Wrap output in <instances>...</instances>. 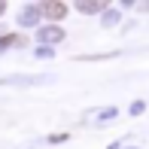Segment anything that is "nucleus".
Returning a JSON list of instances; mask_svg holds the SVG:
<instances>
[{"label": "nucleus", "instance_id": "nucleus-1", "mask_svg": "<svg viewBox=\"0 0 149 149\" xmlns=\"http://www.w3.org/2000/svg\"><path fill=\"white\" fill-rule=\"evenodd\" d=\"M49 82V76H6L3 85H43Z\"/></svg>", "mask_w": 149, "mask_h": 149}, {"label": "nucleus", "instance_id": "nucleus-2", "mask_svg": "<svg viewBox=\"0 0 149 149\" xmlns=\"http://www.w3.org/2000/svg\"><path fill=\"white\" fill-rule=\"evenodd\" d=\"M40 12H43L46 18H64V15H67V6H64V3H43V6H40Z\"/></svg>", "mask_w": 149, "mask_h": 149}, {"label": "nucleus", "instance_id": "nucleus-3", "mask_svg": "<svg viewBox=\"0 0 149 149\" xmlns=\"http://www.w3.org/2000/svg\"><path fill=\"white\" fill-rule=\"evenodd\" d=\"M40 40H43V43H61V40H64V31L61 28H43L40 31Z\"/></svg>", "mask_w": 149, "mask_h": 149}, {"label": "nucleus", "instance_id": "nucleus-4", "mask_svg": "<svg viewBox=\"0 0 149 149\" xmlns=\"http://www.w3.org/2000/svg\"><path fill=\"white\" fill-rule=\"evenodd\" d=\"M76 6H79L82 12H97L100 6H104V3H88V0H82V3H76Z\"/></svg>", "mask_w": 149, "mask_h": 149}, {"label": "nucleus", "instance_id": "nucleus-5", "mask_svg": "<svg viewBox=\"0 0 149 149\" xmlns=\"http://www.w3.org/2000/svg\"><path fill=\"white\" fill-rule=\"evenodd\" d=\"M37 22V9H24V15H22V24H33Z\"/></svg>", "mask_w": 149, "mask_h": 149}, {"label": "nucleus", "instance_id": "nucleus-6", "mask_svg": "<svg viewBox=\"0 0 149 149\" xmlns=\"http://www.w3.org/2000/svg\"><path fill=\"white\" fill-rule=\"evenodd\" d=\"M0 12H3V3H0Z\"/></svg>", "mask_w": 149, "mask_h": 149}]
</instances>
